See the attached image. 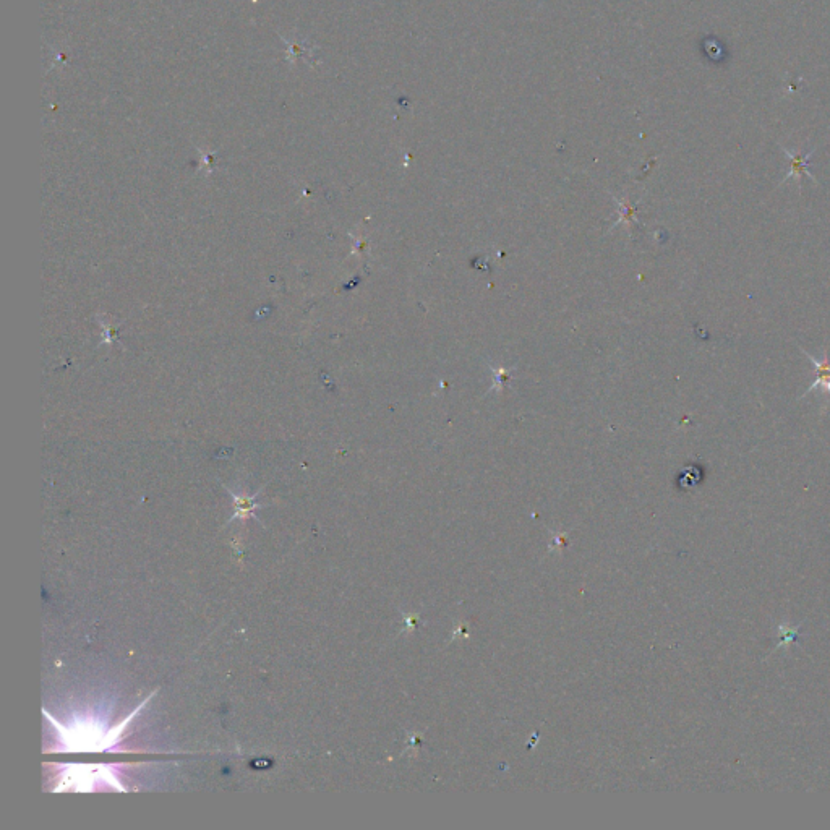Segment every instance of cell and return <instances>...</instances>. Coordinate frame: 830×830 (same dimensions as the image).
Returning a JSON list of instances; mask_svg holds the SVG:
<instances>
[{
	"instance_id": "obj_1",
	"label": "cell",
	"mask_w": 830,
	"mask_h": 830,
	"mask_svg": "<svg viewBox=\"0 0 830 830\" xmlns=\"http://www.w3.org/2000/svg\"><path fill=\"white\" fill-rule=\"evenodd\" d=\"M155 694L156 691L151 693L127 719L122 720L119 725L107 730V732H104L103 727L91 719L77 720L75 725L62 727V725L57 724L56 719H52L48 711H44L46 719L51 720V724L59 732V740H57L59 743L52 746V751H67V753H77V751L78 753H91V751L93 753H103V751L114 753V751H117V753H120L122 751L119 748L120 735Z\"/></svg>"
},
{
	"instance_id": "obj_2",
	"label": "cell",
	"mask_w": 830,
	"mask_h": 830,
	"mask_svg": "<svg viewBox=\"0 0 830 830\" xmlns=\"http://www.w3.org/2000/svg\"><path fill=\"white\" fill-rule=\"evenodd\" d=\"M59 782L56 783L54 790H78V792H90L96 790L99 785H109V787L119 788L120 792H124L125 788L120 785L119 774H117L116 767L112 766H80V764H70V766H60Z\"/></svg>"
},
{
	"instance_id": "obj_3",
	"label": "cell",
	"mask_w": 830,
	"mask_h": 830,
	"mask_svg": "<svg viewBox=\"0 0 830 830\" xmlns=\"http://www.w3.org/2000/svg\"><path fill=\"white\" fill-rule=\"evenodd\" d=\"M801 352H803V354L811 360V364H813L814 368H816V375H818V378H816V381H814L813 385H811V388H809L808 391H805V394H803L800 399L805 398V396H808V394L814 390H821L824 394H830V359L827 357V352L824 351V359L822 360H818L816 357L811 356V354L806 352L805 349H801Z\"/></svg>"
},
{
	"instance_id": "obj_4",
	"label": "cell",
	"mask_w": 830,
	"mask_h": 830,
	"mask_svg": "<svg viewBox=\"0 0 830 830\" xmlns=\"http://www.w3.org/2000/svg\"><path fill=\"white\" fill-rule=\"evenodd\" d=\"M232 500H234V506H236V511L232 514V518L229 519V522L236 521V519H247L253 518L258 519L257 513L255 511L260 510L263 506L257 505L255 500H257L258 495L260 493H255L253 497H245V495H237V493H232Z\"/></svg>"
},
{
	"instance_id": "obj_5",
	"label": "cell",
	"mask_w": 830,
	"mask_h": 830,
	"mask_svg": "<svg viewBox=\"0 0 830 830\" xmlns=\"http://www.w3.org/2000/svg\"><path fill=\"white\" fill-rule=\"evenodd\" d=\"M785 153H787L788 158H790V164H792V167H790V172H788L787 179H790V177H792V179H796L798 180V182H800L801 177L808 176L809 179L816 180L813 176H811V172L808 171L809 156H811V153H809V155L806 156H793L790 155L788 151H785Z\"/></svg>"
}]
</instances>
